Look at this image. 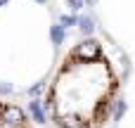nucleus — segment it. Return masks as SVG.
<instances>
[{"instance_id": "9", "label": "nucleus", "mask_w": 135, "mask_h": 128, "mask_svg": "<svg viewBox=\"0 0 135 128\" xmlns=\"http://www.w3.org/2000/svg\"><path fill=\"white\" fill-rule=\"evenodd\" d=\"M40 93H43V86H40V83H38V86H33V88L28 90V95H31V97H36V95H40Z\"/></svg>"}, {"instance_id": "6", "label": "nucleus", "mask_w": 135, "mask_h": 128, "mask_svg": "<svg viewBox=\"0 0 135 128\" xmlns=\"http://www.w3.org/2000/svg\"><path fill=\"white\" fill-rule=\"evenodd\" d=\"M126 112H128V105H126L123 100H116V112H114V121H121Z\"/></svg>"}, {"instance_id": "5", "label": "nucleus", "mask_w": 135, "mask_h": 128, "mask_svg": "<svg viewBox=\"0 0 135 128\" xmlns=\"http://www.w3.org/2000/svg\"><path fill=\"white\" fill-rule=\"evenodd\" d=\"M52 40H55V45H62L64 43V26L62 24L52 26Z\"/></svg>"}, {"instance_id": "4", "label": "nucleus", "mask_w": 135, "mask_h": 128, "mask_svg": "<svg viewBox=\"0 0 135 128\" xmlns=\"http://www.w3.org/2000/svg\"><path fill=\"white\" fill-rule=\"evenodd\" d=\"M78 29H81V33H83V36H90V33L95 31L93 19H90V17H78Z\"/></svg>"}, {"instance_id": "3", "label": "nucleus", "mask_w": 135, "mask_h": 128, "mask_svg": "<svg viewBox=\"0 0 135 128\" xmlns=\"http://www.w3.org/2000/svg\"><path fill=\"white\" fill-rule=\"evenodd\" d=\"M28 112H31V116H33L36 124H45V109H43L40 100H31L28 102Z\"/></svg>"}, {"instance_id": "2", "label": "nucleus", "mask_w": 135, "mask_h": 128, "mask_svg": "<svg viewBox=\"0 0 135 128\" xmlns=\"http://www.w3.org/2000/svg\"><path fill=\"white\" fill-rule=\"evenodd\" d=\"M2 119H5V124H9V126H26V114H24V109L19 107V105H7V102H2Z\"/></svg>"}, {"instance_id": "11", "label": "nucleus", "mask_w": 135, "mask_h": 128, "mask_svg": "<svg viewBox=\"0 0 135 128\" xmlns=\"http://www.w3.org/2000/svg\"><path fill=\"white\" fill-rule=\"evenodd\" d=\"M5 2H7V0H0V5H5Z\"/></svg>"}, {"instance_id": "1", "label": "nucleus", "mask_w": 135, "mask_h": 128, "mask_svg": "<svg viewBox=\"0 0 135 128\" xmlns=\"http://www.w3.org/2000/svg\"><path fill=\"white\" fill-rule=\"evenodd\" d=\"M116 76L97 40L78 43L55 76L45 107L62 128H100L114 109Z\"/></svg>"}, {"instance_id": "10", "label": "nucleus", "mask_w": 135, "mask_h": 128, "mask_svg": "<svg viewBox=\"0 0 135 128\" xmlns=\"http://www.w3.org/2000/svg\"><path fill=\"white\" fill-rule=\"evenodd\" d=\"M85 2H88V5H95V2H97V0H85Z\"/></svg>"}, {"instance_id": "7", "label": "nucleus", "mask_w": 135, "mask_h": 128, "mask_svg": "<svg viewBox=\"0 0 135 128\" xmlns=\"http://www.w3.org/2000/svg\"><path fill=\"white\" fill-rule=\"evenodd\" d=\"M59 24H62V26H78V17H76V14H74V17L64 14V17H59Z\"/></svg>"}, {"instance_id": "8", "label": "nucleus", "mask_w": 135, "mask_h": 128, "mask_svg": "<svg viewBox=\"0 0 135 128\" xmlns=\"http://www.w3.org/2000/svg\"><path fill=\"white\" fill-rule=\"evenodd\" d=\"M83 5H85V0H69V7H71L74 12H78V10H83Z\"/></svg>"}]
</instances>
